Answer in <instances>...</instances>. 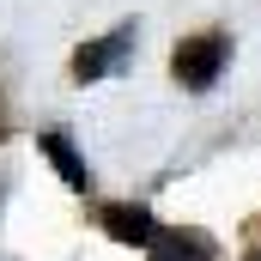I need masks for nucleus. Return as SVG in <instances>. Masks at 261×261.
<instances>
[{"label":"nucleus","mask_w":261,"mask_h":261,"mask_svg":"<svg viewBox=\"0 0 261 261\" xmlns=\"http://www.w3.org/2000/svg\"><path fill=\"white\" fill-rule=\"evenodd\" d=\"M225 61H231V37H225V31H206V37H182V43H176L170 73H176V85L206 91V85L225 73Z\"/></svg>","instance_id":"f257e3e1"},{"label":"nucleus","mask_w":261,"mask_h":261,"mask_svg":"<svg viewBox=\"0 0 261 261\" xmlns=\"http://www.w3.org/2000/svg\"><path fill=\"white\" fill-rule=\"evenodd\" d=\"M134 55V24H116L110 37H97V43H85L79 55H73V79L85 85V79H110V73H122Z\"/></svg>","instance_id":"f03ea898"},{"label":"nucleus","mask_w":261,"mask_h":261,"mask_svg":"<svg viewBox=\"0 0 261 261\" xmlns=\"http://www.w3.org/2000/svg\"><path fill=\"white\" fill-rule=\"evenodd\" d=\"M103 231H110L116 243H134V249H152L164 225H158V219H152L146 206H110V213H103Z\"/></svg>","instance_id":"7ed1b4c3"},{"label":"nucleus","mask_w":261,"mask_h":261,"mask_svg":"<svg viewBox=\"0 0 261 261\" xmlns=\"http://www.w3.org/2000/svg\"><path fill=\"white\" fill-rule=\"evenodd\" d=\"M146 261H213V237L206 231H158Z\"/></svg>","instance_id":"20e7f679"},{"label":"nucleus","mask_w":261,"mask_h":261,"mask_svg":"<svg viewBox=\"0 0 261 261\" xmlns=\"http://www.w3.org/2000/svg\"><path fill=\"white\" fill-rule=\"evenodd\" d=\"M37 146L49 152V164L61 170V182H67V189H91V170H85V158H79V152L67 146V134H43Z\"/></svg>","instance_id":"39448f33"}]
</instances>
